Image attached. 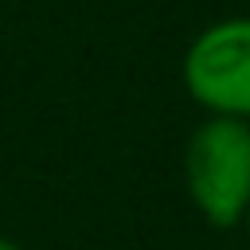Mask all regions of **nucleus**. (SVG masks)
Wrapping results in <instances>:
<instances>
[{
	"label": "nucleus",
	"mask_w": 250,
	"mask_h": 250,
	"mask_svg": "<svg viewBox=\"0 0 250 250\" xmlns=\"http://www.w3.org/2000/svg\"><path fill=\"white\" fill-rule=\"evenodd\" d=\"M184 90L207 117L250 121V16L203 27L184 51Z\"/></svg>",
	"instance_id": "2"
},
{
	"label": "nucleus",
	"mask_w": 250,
	"mask_h": 250,
	"mask_svg": "<svg viewBox=\"0 0 250 250\" xmlns=\"http://www.w3.org/2000/svg\"><path fill=\"white\" fill-rule=\"evenodd\" d=\"M184 184L211 227H238L250 207V121L207 117L184 148Z\"/></svg>",
	"instance_id": "1"
},
{
	"label": "nucleus",
	"mask_w": 250,
	"mask_h": 250,
	"mask_svg": "<svg viewBox=\"0 0 250 250\" xmlns=\"http://www.w3.org/2000/svg\"><path fill=\"white\" fill-rule=\"evenodd\" d=\"M242 227H246V230H250V207H246V219H242Z\"/></svg>",
	"instance_id": "4"
},
{
	"label": "nucleus",
	"mask_w": 250,
	"mask_h": 250,
	"mask_svg": "<svg viewBox=\"0 0 250 250\" xmlns=\"http://www.w3.org/2000/svg\"><path fill=\"white\" fill-rule=\"evenodd\" d=\"M0 250H23L16 238H8V234H0Z\"/></svg>",
	"instance_id": "3"
}]
</instances>
